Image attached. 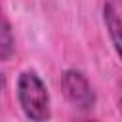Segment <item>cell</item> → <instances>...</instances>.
Returning <instances> with one entry per match:
<instances>
[{
	"instance_id": "6da1fadb",
	"label": "cell",
	"mask_w": 122,
	"mask_h": 122,
	"mask_svg": "<svg viewBox=\"0 0 122 122\" xmlns=\"http://www.w3.org/2000/svg\"><path fill=\"white\" fill-rule=\"evenodd\" d=\"M15 97L27 120L30 122L51 120V97L46 82L36 71L25 69L19 72L15 84Z\"/></svg>"
},
{
	"instance_id": "7a4b0ae2",
	"label": "cell",
	"mask_w": 122,
	"mask_h": 122,
	"mask_svg": "<svg viewBox=\"0 0 122 122\" xmlns=\"http://www.w3.org/2000/svg\"><path fill=\"white\" fill-rule=\"evenodd\" d=\"M61 92L65 99L76 109V111H92L97 103V93L88 80V76L80 69H65L59 78Z\"/></svg>"
},
{
	"instance_id": "3957f363",
	"label": "cell",
	"mask_w": 122,
	"mask_h": 122,
	"mask_svg": "<svg viewBox=\"0 0 122 122\" xmlns=\"http://www.w3.org/2000/svg\"><path fill=\"white\" fill-rule=\"evenodd\" d=\"M103 23H105L107 34L111 38V44H112L118 59L122 61V15L112 2L103 4Z\"/></svg>"
},
{
	"instance_id": "277c9868",
	"label": "cell",
	"mask_w": 122,
	"mask_h": 122,
	"mask_svg": "<svg viewBox=\"0 0 122 122\" xmlns=\"http://www.w3.org/2000/svg\"><path fill=\"white\" fill-rule=\"evenodd\" d=\"M15 51V38L10 21L0 11V61H10Z\"/></svg>"
},
{
	"instance_id": "5b68a950",
	"label": "cell",
	"mask_w": 122,
	"mask_h": 122,
	"mask_svg": "<svg viewBox=\"0 0 122 122\" xmlns=\"http://www.w3.org/2000/svg\"><path fill=\"white\" fill-rule=\"evenodd\" d=\"M118 112L122 116V82H120V88H118Z\"/></svg>"
},
{
	"instance_id": "8992f818",
	"label": "cell",
	"mask_w": 122,
	"mask_h": 122,
	"mask_svg": "<svg viewBox=\"0 0 122 122\" xmlns=\"http://www.w3.org/2000/svg\"><path fill=\"white\" fill-rule=\"evenodd\" d=\"M74 122H97V120H90V118H80V120H74Z\"/></svg>"
},
{
	"instance_id": "52a82bcc",
	"label": "cell",
	"mask_w": 122,
	"mask_h": 122,
	"mask_svg": "<svg viewBox=\"0 0 122 122\" xmlns=\"http://www.w3.org/2000/svg\"><path fill=\"white\" fill-rule=\"evenodd\" d=\"M118 2H120V4H122V0H118Z\"/></svg>"
}]
</instances>
